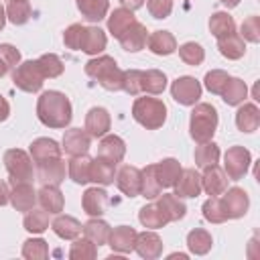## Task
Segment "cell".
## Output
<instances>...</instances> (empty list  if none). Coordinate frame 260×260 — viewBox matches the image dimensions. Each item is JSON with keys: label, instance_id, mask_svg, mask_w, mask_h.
Wrapping results in <instances>:
<instances>
[{"label": "cell", "instance_id": "cell-11", "mask_svg": "<svg viewBox=\"0 0 260 260\" xmlns=\"http://www.w3.org/2000/svg\"><path fill=\"white\" fill-rule=\"evenodd\" d=\"M140 183H142V173L134 165H122L116 171V185L118 189L128 195V197H138L140 195Z\"/></svg>", "mask_w": 260, "mask_h": 260}, {"label": "cell", "instance_id": "cell-12", "mask_svg": "<svg viewBox=\"0 0 260 260\" xmlns=\"http://www.w3.org/2000/svg\"><path fill=\"white\" fill-rule=\"evenodd\" d=\"M228 175L221 167L217 165H211V167H205L203 169V175H201V189L209 195V197H219L225 189H228Z\"/></svg>", "mask_w": 260, "mask_h": 260}, {"label": "cell", "instance_id": "cell-1", "mask_svg": "<svg viewBox=\"0 0 260 260\" xmlns=\"http://www.w3.org/2000/svg\"><path fill=\"white\" fill-rule=\"evenodd\" d=\"M37 116L41 124L49 128H65L73 118L71 102L63 91L57 89L43 91L37 100Z\"/></svg>", "mask_w": 260, "mask_h": 260}, {"label": "cell", "instance_id": "cell-3", "mask_svg": "<svg viewBox=\"0 0 260 260\" xmlns=\"http://www.w3.org/2000/svg\"><path fill=\"white\" fill-rule=\"evenodd\" d=\"M215 128H217V110L211 106V104H195L193 112H191V118H189V132H191V138L201 144V142H209L215 134Z\"/></svg>", "mask_w": 260, "mask_h": 260}, {"label": "cell", "instance_id": "cell-48", "mask_svg": "<svg viewBox=\"0 0 260 260\" xmlns=\"http://www.w3.org/2000/svg\"><path fill=\"white\" fill-rule=\"evenodd\" d=\"M22 256L26 260H45L49 256V244L43 238H30L22 246Z\"/></svg>", "mask_w": 260, "mask_h": 260}, {"label": "cell", "instance_id": "cell-27", "mask_svg": "<svg viewBox=\"0 0 260 260\" xmlns=\"http://www.w3.org/2000/svg\"><path fill=\"white\" fill-rule=\"evenodd\" d=\"M146 45H148V49L154 55H171V53L177 51V39L169 30H154V32H150L148 39H146Z\"/></svg>", "mask_w": 260, "mask_h": 260}, {"label": "cell", "instance_id": "cell-36", "mask_svg": "<svg viewBox=\"0 0 260 260\" xmlns=\"http://www.w3.org/2000/svg\"><path fill=\"white\" fill-rule=\"evenodd\" d=\"M132 22H136L134 12L122 6V8H116V10L108 16V30L114 35V39H118V37H120Z\"/></svg>", "mask_w": 260, "mask_h": 260}, {"label": "cell", "instance_id": "cell-24", "mask_svg": "<svg viewBox=\"0 0 260 260\" xmlns=\"http://www.w3.org/2000/svg\"><path fill=\"white\" fill-rule=\"evenodd\" d=\"M156 205H158V209L162 211V215H165L167 221H179V219H183L185 213H187L185 203H183L181 197H177L175 193H162V195H158V197H156Z\"/></svg>", "mask_w": 260, "mask_h": 260}, {"label": "cell", "instance_id": "cell-30", "mask_svg": "<svg viewBox=\"0 0 260 260\" xmlns=\"http://www.w3.org/2000/svg\"><path fill=\"white\" fill-rule=\"evenodd\" d=\"M89 167H91V158L87 154L71 156L67 160V175L73 183L85 185V183H89Z\"/></svg>", "mask_w": 260, "mask_h": 260}, {"label": "cell", "instance_id": "cell-26", "mask_svg": "<svg viewBox=\"0 0 260 260\" xmlns=\"http://www.w3.org/2000/svg\"><path fill=\"white\" fill-rule=\"evenodd\" d=\"M114 179H116V162H110L102 156L91 158L89 181H93L98 185H112Z\"/></svg>", "mask_w": 260, "mask_h": 260}, {"label": "cell", "instance_id": "cell-15", "mask_svg": "<svg viewBox=\"0 0 260 260\" xmlns=\"http://www.w3.org/2000/svg\"><path fill=\"white\" fill-rule=\"evenodd\" d=\"M175 187V195L181 199H193L201 193V175L195 169H183Z\"/></svg>", "mask_w": 260, "mask_h": 260}, {"label": "cell", "instance_id": "cell-17", "mask_svg": "<svg viewBox=\"0 0 260 260\" xmlns=\"http://www.w3.org/2000/svg\"><path fill=\"white\" fill-rule=\"evenodd\" d=\"M146 39H148V30H146V26L142 24V22H132L120 37H118V41H120V45H122V49L124 51H128V53H136V51H142L144 49V45H146Z\"/></svg>", "mask_w": 260, "mask_h": 260}, {"label": "cell", "instance_id": "cell-10", "mask_svg": "<svg viewBox=\"0 0 260 260\" xmlns=\"http://www.w3.org/2000/svg\"><path fill=\"white\" fill-rule=\"evenodd\" d=\"M221 195H223L221 205H223V211H225L228 219H240V217L246 215V211L250 207V199H248V193L242 187L225 189Z\"/></svg>", "mask_w": 260, "mask_h": 260}, {"label": "cell", "instance_id": "cell-16", "mask_svg": "<svg viewBox=\"0 0 260 260\" xmlns=\"http://www.w3.org/2000/svg\"><path fill=\"white\" fill-rule=\"evenodd\" d=\"M8 201L12 203V207L16 211H28L35 207L37 203V191L32 187V183L24 181V183H14L10 193H8Z\"/></svg>", "mask_w": 260, "mask_h": 260}, {"label": "cell", "instance_id": "cell-20", "mask_svg": "<svg viewBox=\"0 0 260 260\" xmlns=\"http://www.w3.org/2000/svg\"><path fill=\"white\" fill-rule=\"evenodd\" d=\"M134 250L138 252L140 258L154 260V258H158L162 254V240L154 232H140V234H136Z\"/></svg>", "mask_w": 260, "mask_h": 260}, {"label": "cell", "instance_id": "cell-22", "mask_svg": "<svg viewBox=\"0 0 260 260\" xmlns=\"http://www.w3.org/2000/svg\"><path fill=\"white\" fill-rule=\"evenodd\" d=\"M136 230L130 228V225H118L110 232V238H108V246L114 250V252H120V254H128L134 250V242H136Z\"/></svg>", "mask_w": 260, "mask_h": 260}, {"label": "cell", "instance_id": "cell-52", "mask_svg": "<svg viewBox=\"0 0 260 260\" xmlns=\"http://www.w3.org/2000/svg\"><path fill=\"white\" fill-rule=\"evenodd\" d=\"M240 37L248 43H258L260 41V18L258 16H248L246 20H242Z\"/></svg>", "mask_w": 260, "mask_h": 260}, {"label": "cell", "instance_id": "cell-49", "mask_svg": "<svg viewBox=\"0 0 260 260\" xmlns=\"http://www.w3.org/2000/svg\"><path fill=\"white\" fill-rule=\"evenodd\" d=\"M201 211H203V217H205L207 221H211V223H223V221L228 219L219 197H209V199L203 203Z\"/></svg>", "mask_w": 260, "mask_h": 260}, {"label": "cell", "instance_id": "cell-29", "mask_svg": "<svg viewBox=\"0 0 260 260\" xmlns=\"http://www.w3.org/2000/svg\"><path fill=\"white\" fill-rule=\"evenodd\" d=\"M181 171L183 169H181V165H179L177 158H162L160 162L154 165V175H156V179H158V183H160L162 189L165 187H173L177 183Z\"/></svg>", "mask_w": 260, "mask_h": 260}, {"label": "cell", "instance_id": "cell-8", "mask_svg": "<svg viewBox=\"0 0 260 260\" xmlns=\"http://www.w3.org/2000/svg\"><path fill=\"white\" fill-rule=\"evenodd\" d=\"M171 95L181 106H195L201 98V83L191 75L177 77L171 85Z\"/></svg>", "mask_w": 260, "mask_h": 260}, {"label": "cell", "instance_id": "cell-44", "mask_svg": "<svg viewBox=\"0 0 260 260\" xmlns=\"http://www.w3.org/2000/svg\"><path fill=\"white\" fill-rule=\"evenodd\" d=\"M98 256V246L87 240L85 236L83 238H75L71 248H69V258L71 260H93Z\"/></svg>", "mask_w": 260, "mask_h": 260}, {"label": "cell", "instance_id": "cell-4", "mask_svg": "<svg viewBox=\"0 0 260 260\" xmlns=\"http://www.w3.org/2000/svg\"><path fill=\"white\" fill-rule=\"evenodd\" d=\"M132 118L146 130H156L167 120V106L158 98H136L132 104Z\"/></svg>", "mask_w": 260, "mask_h": 260}, {"label": "cell", "instance_id": "cell-59", "mask_svg": "<svg viewBox=\"0 0 260 260\" xmlns=\"http://www.w3.org/2000/svg\"><path fill=\"white\" fill-rule=\"evenodd\" d=\"M4 24H6V8L0 4V30L4 28Z\"/></svg>", "mask_w": 260, "mask_h": 260}, {"label": "cell", "instance_id": "cell-39", "mask_svg": "<svg viewBox=\"0 0 260 260\" xmlns=\"http://www.w3.org/2000/svg\"><path fill=\"white\" fill-rule=\"evenodd\" d=\"M246 95H248V87L240 77H230L221 91V98L228 106H240L246 100Z\"/></svg>", "mask_w": 260, "mask_h": 260}, {"label": "cell", "instance_id": "cell-25", "mask_svg": "<svg viewBox=\"0 0 260 260\" xmlns=\"http://www.w3.org/2000/svg\"><path fill=\"white\" fill-rule=\"evenodd\" d=\"M236 126H238V130H242L246 134L258 130V126H260V110H258V106L252 104V102L240 106L238 112H236Z\"/></svg>", "mask_w": 260, "mask_h": 260}, {"label": "cell", "instance_id": "cell-46", "mask_svg": "<svg viewBox=\"0 0 260 260\" xmlns=\"http://www.w3.org/2000/svg\"><path fill=\"white\" fill-rule=\"evenodd\" d=\"M179 57H181V61H185L187 65L197 67V65L203 63V59H205V51H203V47H201L199 43L189 41V43H183V45L179 47Z\"/></svg>", "mask_w": 260, "mask_h": 260}, {"label": "cell", "instance_id": "cell-42", "mask_svg": "<svg viewBox=\"0 0 260 260\" xmlns=\"http://www.w3.org/2000/svg\"><path fill=\"white\" fill-rule=\"evenodd\" d=\"M140 173H142L140 195H142V197H146V199H156V197L160 195L162 187H160V183H158V179H156V175H154V165L144 167Z\"/></svg>", "mask_w": 260, "mask_h": 260}, {"label": "cell", "instance_id": "cell-33", "mask_svg": "<svg viewBox=\"0 0 260 260\" xmlns=\"http://www.w3.org/2000/svg\"><path fill=\"white\" fill-rule=\"evenodd\" d=\"M167 87V75L160 69H146L140 77V91L150 95H160Z\"/></svg>", "mask_w": 260, "mask_h": 260}, {"label": "cell", "instance_id": "cell-34", "mask_svg": "<svg viewBox=\"0 0 260 260\" xmlns=\"http://www.w3.org/2000/svg\"><path fill=\"white\" fill-rule=\"evenodd\" d=\"M83 236L87 238V240H91L95 246H104V244H108V238H110V232H112V228L108 225V221H104V219H100V217H91L89 221H85L83 223Z\"/></svg>", "mask_w": 260, "mask_h": 260}, {"label": "cell", "instance_id": "cell-35", "mask_svg": "<svg viewBox=\"0 0 260 260\" xmlns=\"http://www.w3.org/2000/svg\"><path fill=\"white\" fill-rule=\"evenodd\" d=\"M108 37L100 26H85V35H83V43H81V51L87 55H98L106 49Z\"/></svg>", "mask_w": 260, "mask_h": 260}, {"label": "cell", "instance_id": "cell-53", "mask_svg": "<svg viewBox=\"0 0 260 260\" xmlns=\"http://www.w3.org/2000/svg\"><path fill=\"white\" fill-rule=\"evenodd\" d=\"M140 77H142V71H140V69H128V71H124L122 89H124L128 95H138V93H142V91H140Z\"/></svg>", "mask_w": 260, "mask_h": 260}, {"label": "cell", "instance_id": "cell-54", "mask_svg": "<svg viewBox=\"0 0 260 260\" xmlns=\"http://www.w3.org/2000/svg\"><path fill=\"white\" fill-rule=\"evenodd\" d=\"M146 8L152 18L160 20L173 12V0H146Z\"/></svg>", "mask_w": 260, "mask_h": 260}, {"label": "cell", "instance_id": "cell-2", "mask_svg": "<svg viewBox=\"0 0 260 260\" xmlns=\"http://www.w3.org/2000/svg\"><path fill=\"white\" fill-rule=\"evenodd\" d=\"M85 75L93 77L108 91H120L122 89L124 71L118 67L116 59L110 55H100V57L89 59L85 63Z\"/></svg>", "mask_w": 260, "mask_h": 260}, {"label": "cell", "instance_id": "cell-55", "mask_svg": "<svg viewBox=\"0 0 260 260\" xmlns=\"http://www.w3.org/2000/svg\"><path fill=\"white\" fill-rule=\"evenodd\" d=\"M0 59L8 65V69H14V67L20 63V51H18L14 45L2 43V45H0Z\"/></svg>", "mask_w": 260, "mask_h": 260}, {"label": "cell", "instance_id": "cell-31", "mask_svg": "<svg viewBox=\"0 0 260 260\" xmlns=\"http://www.w3.org/2000/svg\"><path fill=\"white\" fill-rule=\"evenodd\" d=\"M77 10L89 22H100L110 10V0H75Z\"/></svg>", "mask_w": 260, "mask_h": 260}, {"label": "cell", "instance_id": "cell-60", "mask_svg": "<svg viewBox=\"0 0 260 260\" xmlns=\"http://www.w3.org/2000/svg\"><path fill=\"white\" fill-rule=\"evenodd\" d=\"M223 6H228V8H234V6H238L240 4V0H219Z\"/></svg>", "mask_w": 260, "mask_h": 260}, {"label": "cell", "instance_id": "cell-7", "mask_svg": "<svg viewBox=\"0 0 260 260\" xmlns=\"http://www.w3.org/2000/svg\"><path fill=\"white\" fill-rule=\"evenodd\" d=\"M250 162H252L250 150L244 146H230L223 154V171H225L230 181L244 179V175L250 169Z\"/></svg>", "mask_w": 260, "mask_h": 260}, {"label": "cell", "instance_id": "cell-47", "mask_svg": "<svg viewBox=\"0 0 260 260\" xmlns=\"http://www.w3.org/2000/svg\"><path fill=\"white\" fill-rule=\"evenodd\" d=\"M37 61H39V65H41V71H43L45 79H47V77H49V79H55V77H59V75L63 73V61H61L59 55H55V53H45V55H41Z\"/></svg>", "mask_w": 260, "mask_h": 260}, {"label": "cell", "instance_id": "cell-5", "mask_svg": "<svg viewBox=\"0 0 260 260\" xmlns=\"http://www.w3.org/2000/svg\"><path fill=\"white\" fill-rule=\"evenodd\" d=\"M4 167L10 175V183H32L35 179V162L32 156L20 148H8L4 152Z\"/></svg>", "mask_w": 260, "mask_h": 260}, {"label": "cell", "instance_id": "cell-38", "mask_svg": "<svg viewBox=\"0 0 260 260\" xmlns=\"http://www.w3.org/2000/svg\"><path fill=\"white\" fill-rule=\"evenodd\" d=\"M211 244H213V238H211V234H209L207 230H203V228H195V230H191V232L187 234V246H189V250H191L193 254H197V256L207 254V252L211 250Z\"/></svg>", "mask_w": 260, "mask_h": 260}, {"label": "cell", "instance_id": "cell-50", "mask_svg": "<svg viewBox=\"0 0 260 260\" xmlns=\"http://www.w3.org/2000/svg\"><path fill=\"white\" fill-rule=\"evenodd\" d=\"M83 35H85V26L75 22V24H69L63 32V43L67 49L71 51H81V43H83Z\"/></svg>", "mask_w": 260, "mask_h": 260}, {"label": "cell", "instance_id": "cell-41", "mask_svg": "<svg viewBox=\"0 0 260 260\" xmlns=\"http://www.w3.org/2000/svg\"><path fill=\"white\" fill-rule=\"evenodd\" d=\"M219 160V146L215 142H201L197 148H195V165L199 169H205V167H211V165H217Z\"/></svg>", "mask_w": 260, "mask_h": 260}, {"label": "cell", "instance_id": "cell-9", "mask_svg": "<svg viewBox=\"0 0 260 260\" xmlns=\"http://www.w3.org/2000/svg\"><path fill=\"white\" fill-rule=\"evenodd\" d=\"M65 175H67V167L61 156L35 165V177L41 185H57L59 187L65 181Z\"/></svg>", "mask_w": 260, "mask_h": 260}, {"label": "cell", "instance_id": "cell-28", "mask_svg": "<svg viewBox=\"0 0 260 260\" xmlns=\"http://www.w3.org/2000/svg\"><path fill=\"white\" fill-rule=\"evenodd\" d=\"M51 228L63 240H75V238H79V234L83 230L79 219H75L73 215H61V213H57V217L51 221Z\"/></svg>", "mask_w": 260, "mask_h": 260}, {"label": "cell", "instance_id": "cell-45", "mask_svg": "<svg viewBox=\"0 0 260 260\" xmlns=\"http://www.w3.org/2000/svg\"><path fill=\"white\" fill-rule=\"evenodd\" d=\"M30 14H32V8H30V2L28 0H10L8 6H6V18L12 24H24V22H28Z\"/></svg>", "mask_w": 260, "mask_h": 260}, {"label": "cell", "instance_id": "cell-19", "mask_svg": "<svg viewBox=\"0 0 260 260\" xmlns=\"http://www.w3.org/2000/svg\"><path fill=\"white\" fill-rule=\"evenodd\" d=\"M124 154H126V144H124V140L120 136H116V134H104L100 138V142H98V154L95 156H102V158L118 165L124 158Z\"/></svg>", "mask_w": 260, "mask_h": 260}, {"label": "cell", "instance_id": "cell-43", "mask_svg": "<svg viewBox=\"0 0 260 260\" xmlns=\"http://www.w3.org/2000/svg\"><path fill=\"white\" fill-rule=\"evenodd\" d=\"M22 225L26 232L30 234H43L47 228H49V213L41 207V209H28L24 219H22Z\"/></svg>", "mask_w": 260, "mask_h": 260}, {"label": "cell", "instance_id": "cell-61", "mask_svg": "<svg viewBox=\"0 0 260 260\" xmlns=\"http://www.w3.org/2000/svg\"><path fill=\"white\" fill-rule=\"evenodd\" d=\"M8 71H10V69H8V65H6V63H4L2 59H0V77H4V75H6Z\"/></svg>", "mask_w": 260, "mask_h": 260}, {"label": "cell", "instance_id": "cell-57", "mask_svg": "<svg viewBox=\"0 0 260 260\" xmlns=\"http://www.w3.org/2000/svg\"><path fill=\"white\" fill-rule=\"evenodd\" d=\"M120 2H122V6H124V8L132 10V12H134V10H138V8L144 4V0H120Z\"/></svg>", "mask_w": 260, "mask_h": 260}, {"label": "cell", "instance_id": "cell-23", "mask_svg": "<svg viewBox=\"0 0 260 260\" xmlns=\"http://www.w3.org/2000/svg\"><path fill=\"white\" fill-rule=\"evenodd\" d=\"M30 156H32V162H45V160H51V158H59L61 156V146L57 144V140L53 138H35L30 142Z\"/></svg>", "mask_w": 260, "mask_h": 260}, {"label": "cell", "instance_id": "cell-21", "mask_svg": "<svg viewBox=\"0 0 260 260\" xmlns=\"http://www.w3.org/2000/svg\"><path fill=\"white\" fill-rule=\"evenodd\" d=\"M81 207L89 217H100L106 213L108 207V193L100 187H89L85 189L83 197H81Z\"/></svg>", "mask_w": 260, "mask_h": 260}, {"label": "cell", "instance_id": "cell-32", "mask_svg": "<svg viewBox=\"0 0 260 260\" xmlns=\"http://www.w3.org/2000/svg\"><path fill=\"white\" fill-rule=\"evenodd\" d=\"M217 49H219V53L225 59L236 61V59H242L244 57V53H246V41L238 32H232V35H228L223 39H217Z\"/></svg>", "mask_w": 260, "mask_h": 260}, {"label": "cell", "instance_id": "cell-58", "mask_svg": "<svg viewBox=\"0 0 260 260\" xmlns=\"http://www.w3.org/2000/svg\"><path fill=\"white\" fill-rule=\"evenodd\" d=\"M8 193H10V191H8V187H6V183H4L2 179H0V207L8 203Z\"/></svg>", "mask_w": 260, "mask_h": 260}, {"label": "cell", "instance_id": "cell-14", "mask_svg": "<svg viewBox=\"0 0 260 260\" xmlns=\"http://www.w3.org/2000/svg\"><path fill=\"white\" fill-rule=\"evenodd\" d=\"M112 126V118H110V112L106 108H100V106H93L87 114H85V132L91 136V138H102L104 134H108Z\"/></svg>", "mask_w": 260, "mask_h": 260}, {"label": "cell", "instance_id": "cell-18", "mask_svg": "<svg viewBox=\"0 0 260 260\" xmlns=\"http://www.w3.org/2000/svg\"><path fill=\"white\" fill-rule=\"evenodd\" d=\"M37 203L51 215H57L63 211L65 207V199H63V193L57 185H41V189L37 191Z\"/></svg>", "mask_w": 260, "mask_h": 260}, {"label": "cell", "instance_id": "cell-13", "mask_svg": "<svg viewBox=\"0 0 260 260\" xmlns=\"http://www.w3.org/2000/svg\"><path fill=\"white\" fill-rule=\"evenodd\" d=\"M61 144H63L61 150H65V154H69V156L87 154L89 144H91V136L81 128H69V130H65Z\"/></svg>", "mask_w": 260, "mask_h": 260}, {"label": "cell", "instance_id": "cell-37", "mask_svg": "<svg viewBox=\"0 0 260 260\" xmlns=\"http://www.w3.org/2000/svg\"><path fill=\"white\" fill-rule=\"evenodd\" d=\"M209 32L215 39H223L232 32H236V20L228 12H213L209 18Z\"/></svg>", "mask_w": 260, "mask_h": 260}, {"label": "cell", "instance_id": "cell-6", "mask_svg": "<svg viewBox=\"0 0 260 260\" xmlns=\"http://www.w3.org/2000/svg\"><path fill=\"white\" fill-rule=\"evenodd\" d=\"M43 81H45V75H43L41 65H39L37 59H35V61H32V59H30V61H22V63H18V65L14 67V71H12V83H14L18 89L26 91V93H37V91H41Z\"/></svg>", "mask_w": 260, "mask_h": 260}, {"label": "cell", "instance_id": "cell-40", "mask_svg": "<svg viewBox=\"0 0 260 260\" xmlns=\"http://www.w3.org/2000/svg\"><path fill=\"white\" fill-rule=\"evenodd\" d=\"M138 219H140V223H142L144 228H148V230H158V228H165V225L169 223L156 203H148V205L140 207Z\"/></svg>", "mask_w": 260, "mask_h": 260}, {"label": "cell", "instance_id": "cell-56", "mask_svg": "<svg viewBox=\"0 0 260 260\" xmlns=\"http://www.w3.org/2000/svg\"><path fill=\"white\" fill-rule=\"evenodd\" d=\"M10 116V104L6 102L4 95H0V122H4Z\"/></svg>", "mask_w": 260, "mask_h": 260}, {"label": "cell", "instance_id": "cell-51", "mask_svg": "<svg viewBox=\"0 0 260 260\" xmlns=\"http://www.w3.org/2000/svg\"><path fill=\"white\" fill-rule=\"evenodd\" d=\"M228 79H230V75L223 71V69H211L207 75H205V87L211 91V93H215V95H221V91H223V87H225V83H228Z\"/></svg>", "mask_w": 260, "mask_h": 260}]
</instances>
